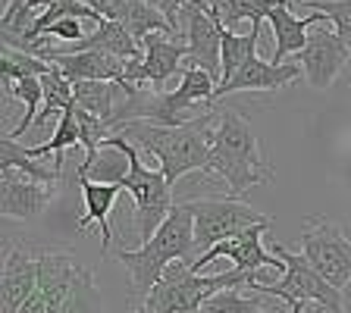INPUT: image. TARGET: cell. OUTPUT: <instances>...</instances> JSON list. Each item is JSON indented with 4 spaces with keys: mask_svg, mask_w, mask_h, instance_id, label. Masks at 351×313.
Returning a JSON list of instances; mask_svg holds the SVG:
<instances>
[{
    "mask_svg": "<svg viewBox=\"0 0 351 313\" xmlns=\"http://www.w3.org/2000/svg\"><path fill=\"white\" fill-rule=\"evenodd\" d=\"M295 3L314 10V13H323L332 22V32L351 47V0H295Z\"/></svg>",
    "mask_w": 351,
    "mask_h": 313,
    "instance_id": "28",
    "label": "cell"
},
{
    "mask_svg": "<svg viewBox=\"0 0 351 313\" xmlns=\"http://www.w3.org/2000/svg\"><path fill=\"white\" fill-rule=\"evenodd\" d=\"M270 251L285 263V273L279 282H251L248 288L254 295H270V298L289 301V304H317L326 307L329 313H345V298L342 292H336L320 273L311 266L304 254H295L285 245L273 241Z\"/></svg>",
    "mask_w": 351,
    "mask_h": 313,
    "instance_id": "6",
    "label": "cell"
},
{
    "mask_svg": "<svg viewBox=\"0 0 351 313\" xmlns=\"http://www.w3.org/2000/svg\"><path fill=\"white\" fill-rule=\"evenodd\" d=\"M257 41H261V25H251L248 35L223 32V82H229L241 66L257 57Z\"/></svg>",
    "mask_w": 351,
    "mask_h": 313,
    "instance_id": "24",
    "label": "cell"
},
{
    "mask_svg": "<svg viewBox=\"0 0 351 313\" xmlns=\"http://www.w3.org/2000/svg\"><path fill=\"white\" fill-rule=\"evenodd\" d=\"M85 7H91L104 22H119L125 10V0H82Z\"/></svg>",
    "mask_w": 351,
    "mask_h": 313,
    "instance_id": "30",
    "label": "cell"
},
{
    "mask_svg": "<svg viewBox=\"0 0 351 313\" xmlns=\"http://www.w3.org/2000/svg\"><path fill=\"white\" fill-rule=\"evenodd\" d=\"M53 69L51 60H41L35 53H25V51H16V47H3L0 51V79H10V82H19V79H41Z\"/></svg>",
    "mask_w": 351,
    "mask_h": 313,
    "instance_id": "26",
    "label": "cell"
},
{
    "mask_svg": "<svg viewBox=\"0 0 351 313\" xmlns=\"http://www.w3.org/2000/svg\"><path fill=\"white\" fill-rule=\"evenodd\" d=\"M82 266L66 254V251H47L41 257V276H38V288L19 313H60L73 292L75 279H79Z\"/></svg>",
    "mask_w": 351,
    "mask_h": 313,
    "instance_id": "13",
    "label": "cell"
},
{
    "mask_svg": "<svg viewBox=\"0 0 351 313\" xmlns=\"http://www.w3.org/2000/svg\"><path fill=\"white\" fill-rule=\"evenodd\" d=\"M110 145H117L129 157V175L123 179V188L135 201V229H138V238L145 245V241L154 238V232L163 226V219L176 207L173 185L163 179L160 169H147L145 160H141V151L132 141H125L123 135H113Z\"/></svg>",
    "mask_w": 351,
    "mask_h": 313,
    "instance_id": "4",
    "label": "cell"
},
{
    "mask_svg": "<svg viewBox=\"0 0 351 313\" xmlns=\"http://www.w3.org/2000/svg\"><path fill=\"white\" fill-rule=\"evenodd\" d=\"M348 60H351V47L336 32H329L323 22L311 29L307 47L298 53V66L304 69L307 85L317 88V91H326L336 82V75L345 69Z\"/></svg>",
    "mask_w": 351,
    "mask_h": 313,
    "instance_id": "11",
    "label": "cell"
},
{
    "mask_svg": "<svg viewBox=\"0 0 351 313\" xmlns=\"http://www.w3.org/2000/svg\"><path fill=\"white\" fill-rule=\"evenodd\" d=\"M311 223H314V229H307L298 238L301 251L311 260V266L336 292H342L351 285V238L339 223L326 216H311Z\"/></svg>",
    "mask_w": 351,
    "mask_h": 313,
    "instance_id": "8",
    "label": "cell"
},
{
    "mask_svg": "<svg viewBox=\"0 0 351 313\" xmlns=\"http://www.w3.org/2000/svg\"><path fill=\"white\" fill-rule=\"evenodd\" d=\"M201 313H267V301H261V295L251 292V298L239 295V288H226V292H217Z\"/></svg>",
    "mask_w": 351,
    "mask_h": 313,
    "instance_id": "27",
    "label": "cell"
},
{
    "mask_svg": "<svg viewBox=\"0 0 351 313\" xmlns=\"http://www.w3.org/2000/svg\"><path fill=\"white\" fill-rule=\"evenodd\" d=\"M298 63H267V60L254 57L251 63H245L239 73L229 82H219L217 95H213V103L223 101L226 95H239V91H279V88L292 85L295 79H301Z\"/></svg>",
    "mask_w": 351,
    "mask_h": 313,
    "instance_id": "16",
    "label": "cell"
},
{
    "mask_svg": "<svg viewBox=\"0 0 351 313\" xmlns=\"http://www.w3.org/2000/svg\"><path fill=\"white\" fill-rule=\"evenodd\" d=\"M191 216H195V245L197 254L201 251L217 248L219 241H229L235 235L248 232L254 226H273V219L267 213L254 210L251 204L239 201V197H204V201H189Z\"/></svg>",
    "mask_w": 351,
    "mask_h": 313,
    "instance_id": "7",
    "label": "cell"
},
{
    "mask_svg": "<svg viewBox=\"0 0 351 313\" xmlns=\"http://www.w3.org/2000/svg\"><path fill=\"white\" fill-rule=\"evenodd\" d=\"M314 313H329V310H326V307H314Z\"/></svg>",
    "mask_w": 351,
    "mask_h": 313,
    "instance_id": "34",
    "label": "cell"
},
{
    "mask_svg": "<svg viewBox=\"0 0 351 313\" xmlns=\"http://www.w3.org/2000/svg\"><path fill=\"white\" fill-rule=\"evenodd\" d=\"M51 38H44V47L38 51L41 60H51L53 66L63 69L69 82H125V63L129 60H117L104 51H60L51 47Z\"/></svg>",
    "mask_w": 351,
    "mask_h": 313,
    "instance_id": "14",
    "label": "cell"
},
{
    "mask_svg": "<svg viewBox=\"0 0 351 313\" xmlns=\"http://www.w3.org/2000/svg\"><path fill=\"white\" fill-rule=\"evenodd\" d=\"M213 116H197L182 125H157V123H129L119 135L160 160V173L169 185L189 173H204L210 163L217 129H210Z\"/></svg>",
    "mask_w": 351,
    "mask_h": 313,
    "instance_id": "1",
    "label": "cell"
},
{
    "mask_svg": "<svg viewBox=\"0 0 351 313\" xmlns=\"http://www.w3.org/2000/svg\"><path fill=\"white\" fill-rule=\"evenodd\" d=\"M125 175H129V157L117 145H110V138L95 160H82V166L75 169V179H91L104 185H123Z\"/></svg>",
    "mask_w": 351,
    "mask_h": 313,
    "instance_id": "21",
    "label": "cell"
},
{
    "mask_svg": "<svg viewBox=\"0 0 351 313\" xmlns=\"http://www.w3.org/2000/svg\"><path fill=\"white\" fill-rule=\"evenodd\" d=\"M82 185V201H85V213L75 223L79 232H85L88 226H101V254L110 251V241H113V226H110V213L117 207L119 195H123V185H104V182H91V179H75Z\"/></svg>",
    "mask_w": 351,
    "mask_h": 313,
    "instance_id": "18",
    "label": "cell"
},
{
    "mask_svg": "<svg viewBox=\"0 0 351 313\" xmlns=\"http://www.w3.org/2000/svg\"><path fill=\"white\" fill-rule=\"evenodd\" d=\"M57 191L60 188H51V185L25 179L19 169H3V173H0V216L38 219L57 201Z\"/></svg>",
    "mask_w": 351,
    "mask_h": 313,
    "instance_id": "15",
    "label": "cell"
},
{
    "mask_svg": "<svg viewBox=\"0 0 351 313\" xmlns=\"http://www.w3.org/2000/svg\"><path fill=\"white\" fill-rule=\"evenodd\" d=\"M41 257L44 248H32L25 241H7L3 276H0V313H19L22 304L35 295Z\"/></svg>",
    "mask_w": 351,
    "mask_h": 313,
    "instance_id": "10",
    "label": "cell"
},
{
    "mask_svg": "<svg viewBox=\"0 0 351 313\" xmlns=\"http://www.w3.org/2000/svg\"><path fill=\"white\" fill-rule=\"evenodd\" d=\"M197 257L201 254H197V245H195V216H191L189 201H179L169 210V216L163 219V226L154 232V238L145 241L141 248L117 251V260L129 270L132 285H135V292L141 298H147L154 285L167 276L169 263L195 266Z\"/></svg>",
    "mask_w": 351,
    "mask_h": 313,
    "instance_id": "2",
    "label": "cell"
},
{
    "mask_svg": "<svg viewBox=\"0 0 351 313\" xmlns=\"http://www.w3.org/2000/svg\"><path fill=\"white\" fill-rule=\"evenodd\" d=\"M69 51H104L117 60H135L141 57V44L125 32L123 22H101V25H95V32L85 41L73 44Z\"/></svg>",
    "mask_w": 351,
    "mask_h": 313,
    "instance_id": "19",
    "label": "cell"
},
{
    "mask_svg": "<svg viewBox=\"0 0 351 313\" xmlns=\"http://www.w3.org/2000/svg\"><path fill=\"white\" fill-rule=\"evenodd\" d=\"M135 313H147V310H145V307H138V310H135Z\"/></svg>",
    "mask_w": 351,
    "mask_h": 313,
    "instance_id": "35",
    "label": "cell"
},
{
    "mask_svg": "<svg viewBox=\"0 0 351 313\" xmlns=\"http://www.w3.org/2000/svg\"><path fill=\"white\" fill-rule=\"evenodd\" d=\"M292 3L295 0H276V10L270 13V25H273V44H276V51H273V63H285V57H298L301 51L307 47V35L314 25L326 22L323 13H311L307 19H298L292 13Z\"/></svg>",
    "mask_w": 351,
    "mask_h": 313,
    "instance_id": "17",
    "label": "cell"
},
{
    "mask_svg": "<svg viewBox=\"0 0 351 313\" xmlns=\"http://www.w3.org/2000/svg\"><path fill=\"white\" fill-rule=\"evenodd\" d=\"M29 3H32V10H44L47 3H51V0H29Z\"/></svg>",
    "mask_w": 351,
    "mask_h": 313,
    "instance_id": "32",
    "label": "cell"
},
{
    "mask_svg": "<svg viewBox=\"0 0 351 313\" xmlns=\"http://www.w3.org/2000/svg\"><path fill=\"white\" fill-rule=\"evenodd\" d=\"M41 88H44V107H41V116H38L35 129H44V123L53 113H66V110L75 107V85L66 79L60 66H53L47 75H41Z\"/></svg>",
    "mask_w": 351,
    "mask_h": 313,
    "instance_id": "23",
    "label": "cell"
},
{
    "mask_svg": "<svg viewBox=\"0 0 351 313\" xmlns=\"http://www.w3.org/2000/svg\"><path fill=\"white\" fill-rule=\"evenodd\" d=\"M60 313H104L101 310V292H97L91 270L79 273L73 292H69V298H66V304H63Z\"/></svg>",
    "mask_w": 351,
    "mask_h": 313,
    "instance_id": "29",
    "label": "cell"
},
{
    "mask_svg": "<svg viewBox=\"0 0 351 313\" xmlns=\"http://www.w3.org/2000/svg\"><path fill=\"white\" fill-rule=\"evenodd\" d=\"M219 13V25L226 32H232L239 22H251L261 25V19H270V13L276 10V0H213Z\"/></svg>",
    "mask_w": 351,
    "mask_h": 313,
    "instance_id": "25",
    "label": "cell"
},
{
    "mask_svg": "<svg viewBox=\"0 0 351 313\" xmlns=\"http://www.w3.org/2000/svg\"><path fill=\"white\" fill-rule=\"evenodd\" d=\"M239 285H248V279L239 276L235 270L217 273V276H197V273H191V266L176 263L151 288V295L141 301V307L147 313H201V307L217 292L239 288Z\"/></svg>",
    "mask_w": 351,
    "mask_h": 313,
    "instance_id": "5",
    "label": "cell"
},
{
    "mask_svg": "<svg viewBox=\"0 0 351 313\" xmlns=\"http://www.w3.org/2000/svg\"><path fill=\"white\" fill-rule=\"evenodd\" d=\"M223 32L226 29L219 25V13L213 0H191L176 25V35L185 41L195 66H201L213 79L223 75Z\"/></svg>",
    "mask_w": 351,
    "mask_h": 313,
    "instance_id": "9",
    "label": "cell"
},
{
    "mask_svg": "<svg viewBox=\"0 0 351 313\" xmlns=\"http://www.w3.org/2000/svg\"><path fill=\"white\" fill-rule=\"evenodd\" d=\"M304 307L307 304H292V313H304Z\"/></svg>",
    "mask_w": 351,
    "mask_h": 313,
    "instance_id": "33",
    "label": "cell"
},
{
    "mask_svg": "<svg viewBox=\"0 0 351 313\" xmlns=\"http://www.w3.org/2000/svg\"><path fill=\"white\" fill-rule=\"evenodd\" d=\"M267 229L270 226H254V229L235 235V238H229V241H219L217 248H210L207 254L197 257L195 266H191V273H201L207 263L217 260V257H229V260L235 263V273L248 279V285L257 282V270H263V266H270V270H276V273H285V263L279 260L276 254L263 251V245H261V238H263Z\"/></svg>",
    "mask_w": 351,
    "mask_h": 313,
    "instance_id": "12",
    "label": "cell"
},
{
    "mask_svg": "<svg viewBox=\"0 0 351 313\" xmlns=\"http://www.w3.org/2000/svg\"><path fill=\"white\" fill-rule=\"evenodd\" d=\"M204 175H219L232 197H241L254 185L273 182V166L263 163L261 145H257L251 123L239 113H232V110H226L219 116L210 163H207Z\"/></svg>",
    "mask_w": 351,
    "mask_h": 313,
    "instance_id": "3",
    "label": "cell"
},
{
    "mask_svg": "<svg viewBox=\"0 0 351 313\" xmlns=\"http://www.w3.org/2000/svg\"><path fill=\"white\" fill-rule=\"evenodd\" d=\"M69 147H82V138H79V125H75V110H66L60 113L57 125H53V135L44 145H35V147H25L29 157L35 160H44V157H51L53 153V166L63 169V151Z\"/></svg>",
    "mask_w": 351,
    "mask_h": 313,
    "instance_id": "22",
    "label": "cell"
},
{
    "mask_svg": "<svg viewBox=\"0 0 351 313\" xmlns=\"http://www.w3.org/2000/svg\"><path fill=\"white\" fill-rule=\"evenodd\" d=\"M3 169H19L25 179L51 185V188H60V175H63V169L47 166L44 160L29 157L25 147H19L13 138H7V135H0V173H3Z\"/></svg>",
    "mask_w": 351,
    "mask_h": 313,
    "instance_id": "20",
    "label": "cell"
},
{
    "mask_svg": "<svg viewBox=\"0 0 351 313\" xmlns=\"http://www.w3.org/2000/svg\"><path fill=\"white\" fill-rule=\"evenodd\" d=\"M151 3H154V7H157V10H160L163 16H167V19H169V25H173V29H176V25H179V16H182V10L189 7L191 0H151Z\"/></svg>",
    "mask_w": 351,
    "mask_h": 313,
    "instance_id": "31",
    "label": "cell"
}]
</instances>
